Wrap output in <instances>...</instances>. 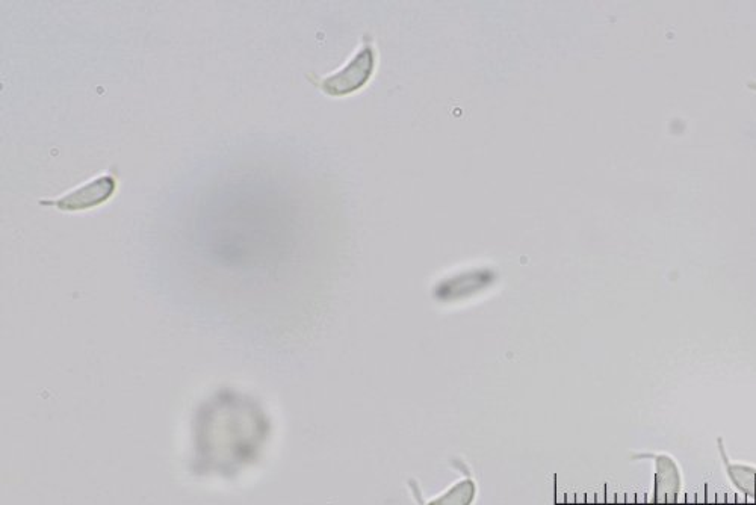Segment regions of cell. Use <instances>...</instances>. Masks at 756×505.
I'll return each instance as SVG.
<instances>
[{
    "instance_id": "cell-3",
    "label": "cell",
    "mask_w": 756,
    "mask_h": 505,
    "mask_svg": "<svg viewBox=\"0 0 756 505\" xmlns=\"http://www.w3.org/2000/svg\"><path fill=\"white\" fill-rule=\"evenodd\" d=\"M657 469V498L660 505H673L682 489V475L675 460L666 454L654 456Z\"/></svg>"
},
{
    "instance_id": "cell-2",
    "label": "cell",
    "mask_w": 756,
    "mask_h": 505,
    "mask_svg": "<svg viewBox=\"0 0 756 505\" xmlns=\"http://www.w3.org/2000/svg\"><path fill=\"white\" fill-rule=\"evenodd\" d=\"M117 189V179L112 174H103L55 200H40L41 206H55L59 211L81 212L97 208L108 202Z\"/></svg>"
},
{
    "instance_id": "cell-4",
    "label": "cell",
    "mask_w": 756,
    "mask_h": 505,
    "mask_svg": "<svg viewBox=\"0 0 756 505\" xmlns=\"http://www.w3.org/2000/svg\"><path fill=\"white\" fill-rule=\"evenodd\" d=\"M717 448H719L720 454H722L723 463H725V471L728 474L731 483L740 490L744 495L753 496L756 498V468L755 466L744 465V463L731 462L726 456L725 447H723V440L717 439Z\"/></svg>"
},
{
    "instance_id": "cell-1",
    "label": "cell",
    "mask_w": 756,
    "mask_h": 505,
    "mask_svg": "<svg viewBox=\"0 0 756 505\" xmlns=\"http://www.w3.org/2000/svg\"><path fill=\"white\" fill-rule=\"evenodd\" d=\"M375 67V53L372 46L365 44L348 62L344 69L339 70L335 75L329 78L321 79L317 84L327 96L342 97L348 94L356 93L360 88L365 87L366 82L371 79Z\"/></svg>"
}]
</instances>
